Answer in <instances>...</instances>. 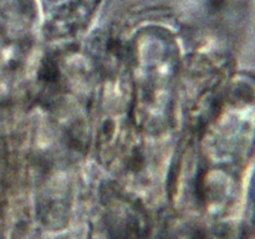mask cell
I'll return each instance as SVG.
<instances>
[{
    "mask_svg": "<svg viewBox=\"0 0 255 239\" xmlns=\"http://www.w3.org/2000/svg\"><path fill=\"white\" fill-rule=\"evenodd\" d=\"M31 0H0V64L11 80L26 75L35 46Z\"/></svg>",
    "mask_w": 255,
    "mask_h": 239,
    "instance_id": "obj_2",
    "label": "cell"
},
{
    "mask_svg": "<svg viewBox=\"0 0 255 239\" xmlns=\"http://www.w3.org/2000/svg\"><path fill=\"white\" fill-rule=\"evenodd\" d=\"M127 59L132 123L146 136L159 138L171 127L177 105L178 46L167 32L147 30L134 40Z\"/></svg>",
    "mask_w": 255,
    "mask_h": 239,
    "instance_id": "obj_1",
    "label": "cell"
}]
</instances>
